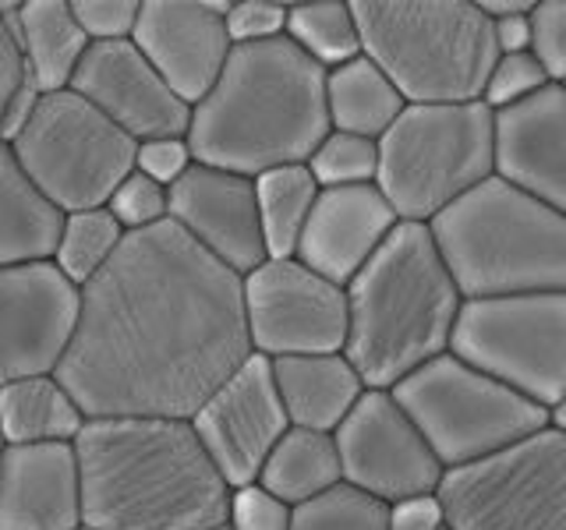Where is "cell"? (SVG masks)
I'll return each instance as SVG.
<instances>
[{"label":"cell","mask_w":566,"mask_h":530,"mask_svg":"<svg viewBox=\"0 0 566 530\" xmlns=\"http://www.w3.org/2000/svg\"><path fill=\"white\" fill-rule=\"evenodd\" d=\"M78 322V287L53 262L0 269V385L53 375Z\"/></svg>","instance_id":"obj_15"},{"label":"cell","mask_w":566,"mask_h":530,"mask_svg":"<svg viewBox=\"0 0 566 530\" xmlns=\"http://www.w3.org/2000/svg\"><path fill=\"white\" fill-rule=\"evenodd\" d=\"M495 173V114L478 103H407L379 138L376 188L400 223L429 226Z\"/></svg>","instance_id":"obj_7"},{"label":"cell","mask_w":566,"mask_h":530,"mask_svg":"<svg viewBox=\"0 0 566 530\" xmlns=\"http://www.w3.org/2000/svg\"><path fill=\"white\" fill-rule=\"evenodd\" d=\"M0 449H4V442H0Z\"/></svg>","instance_id":"obj_46"},{"label":"cell","mask_w":566,"mask_h":530,"mask_svg":"<svg viewBox=\"0 0 566 530\" xmlns=\"http://www.w3.org/2000/svg\"><path fill=\"white\" fill-rule=\"evenodd\" d=\"M478 8H482V14L489 18V22H495V18L531 14V8H535V0H478Z\"/></svg>","instance_id":"obj_43"},{"label":"cell","mask_w":566,"mask_h":530,"mask_svg":"<svg viewBox=\"0 0 566 530\" xmlns=\"http://www.w3.org/2000/svg\"><path fill=\"white\" fill-rule=\"evenodd\" d=\"M495 177L566 216V88L545 85L495 114Z\"/></svg>","instance_id":"obj_20"},{"label":"cell","mask_w":566,"mask_h":530,"mask_svg":"<svg viewBox=\"0 0 566 530\" xmlns=\"http://www.w3.org/2000/svg\"><path fill=\"white\" fill-rule=\"evenodd\" d=\"M22 82H25V61L14 35V18H0V135H4L11 99L22 88Z\"/></svg>","instance_id":"obj_40"},{"label":"cell","mask_w":566,"mask_h":530,"mask_svg":"<svg viewBox=\"0 0 566 530\" xmlns=\"http://www.w3.org/2000/svg\"><path fill=\"white\" fill-rule=\"evenodd\" d=\"M188 424L230 491L255 485L265 456L291 428L273 382L270 358L252 353L244 364H238L217 393L202 400Z\"/></svg>","instance_id":"obj_14"},{"label":"cell","mask_w":566,"mask_h":530,"mask_svg":"<svg viewBox=\"0 0 566 530\" xmlns=\"http://www.w3.org/2000/svg\"><path fill=\"white\" fill-rule=\"evenodd\" d=\"M389 393L447 470L500 453L548 424L545 406L464 364L450 350L400 379Z\"/></svg>","instance_id":"obj_8"},{"label":"cell","mask_w":566,"mask_h":530,"mask_svg":"<svg viewBox=\"0 0 566 530\" xmlns=\"http://www.w3.org/2000/svg\"><path fill=\"white\" fill-rule=\"evenodd\" d=\"M439 527H442V512L436 495L389 506V530H439Z\"/></svg>","instance_id":"obj_41"},{"label":"cell","mask_w":566,"mask_h":530,"mask_svg":"<svg viewBox=\"0 0 566 530\" xmlns=\"http://www.w3.org/2000/svg\"><path fill=\"white\" fill-rule=\"evenodd\" d=\"M138 8L142 0H71V14H75L88 43L132 40Z\"/></svg>","instance_id":"obj_36"},{"label":"cell","mask_w":566,"mask_h":530,"mask_svg":"<svg viewBox=\"0 0 566 530\" xmlns=\"http://www.w3.org/2000/svg\"><path fill=\"white\" fill-rule=\"evenodd\" d=\"M492 40L500 53H524L531 50V14H513V18H495L492 22Z\"/></svg>","instance_id":"obj_42"},{"label":"cell","mask_w":566,"mask_h":530,"mask_svg":"<svg viewBox=\"0 0 566 530\" xmlns=\"http://www.w3.org/2000/svg\"><path fill=\"white\" fill-rule=\"evenodd\" d=\"M450 353L553 411L566 396V294L464 300L453 322Z\"/></svg>","instance_id":"obj_11"},{"label":"cell","mask_w":566,"mask_h":530,"mask_svg":"<svg viewBox=\"0 0 566 530\" xmlns=\"http://www.w3.org/2000/svg\"><path fill=\"white\" fill-rule=\"evenodd\" d=\"M439 530H447V527H439Z\"/></svg>","instance_id":"obj_48"},{"label":"cell","mask_w":566,"mask_h":530,"mask_svg":"<svg viewBox=\"0 0 566 530\" xmlns=\"http://www.w3.org/2000/svg\"><path fill=\"white\" fill-rule=\"evenodd\" d=\"M326 71L287 35L230 50L217 85L191 106L188 149L202 167L255 177L308 163L326 138Z\"/></svg>","instance_id":"obj_3"},{"label":"cell","mask_w":566,"mask_h":530,"mask_svg":"<svg viewBox=\"0 0 566 530\" xmlns=\"http://www.w3.org/2000/svg\"><path fill=\"white\" fill-rule=\"evenodd\" d=\"M244 322L252 353H344L347 290L297 258H265L244 276Z\"/></svg>","instance_id":"obj_12"},{"label":"cell","mask_w":566,"mask_h":530,"mask_svg":"<svg viewBox=\"0 0 566 530\" xmlns=\"http://www.w3.org/2000/svg\"><path fill=\"white\" fill-rule=\"evenodd\" d=\"M67 88L93 103L135 141L188 135L191 106L156 75V67L142 57L132 40L88 43Z\"/></svg>","instance_id":"obj_16"},{"label":"cell","mask_w":566,"mask_h":530,"mask_svg":"<svg viewBox=\"0 0 566 530\" xmlns=\"http://www.w3.org/2000/svg\"><path fill=\"white\" fill-rule=\"evenodd\" d=\"M531 57L553 85L566 82V0H535L531 8Z\"/></svg>","instance_id":"obj_35"},{"label":"cell","mask_w":566,"mask_h":530,"mask_svg":"<svg viewBox=\"0 0 566 530\" xmlns=\"http://www.w3.org/2000/svg\"><path fill=\"white\" fill-rule=\"evenodd\" d=\"M447 530H566V435L545 424L513 446L442 470Z\"/></svg>","instance_id":"obj_10"},{"label":"cell","mask_w":566,"mask_h":530,"mask_svg":"<svg viewBox=\"0 0 566 530\" xmlns=\"http://www.w3.org/2000/svg\"><path fill=\"white\" fill-rule=\"evenodd\" d=\"M344 290V358L361 375L365 389H394L450 350L464 297L424 223H397Z\"/></svg>","instance_id":"obj_4"},{"label":"cell","mask_w":566,"mask_h":530,"mask_svg":"<svg viewBox=\"0 0 566 530\" xmlns=\"http://www.w3.org/2000/svg\"><path fill=\"white\" fill-rule=\"evenodd\" d=\"M78 530H88V527H78Z\"/></svg>","instance_id":"obj_47"},{"label":"cell","mask_w":566,"mask_h":530,"mask_svg":"<svg viewBox=\"0 0 566 530\" xmlns=\"http://www.w3.org/2000/svg\"><path fill=\"white\" fill-rule=\"evenodd\" d=\"M563 88H566V82H563Z\"/></svg>","instance_id":"obj_49"},{"label":"cell","mask_w":566,"mask_h":530,"mask_svg":"<svg viewBox=\"0 0 566 530\" xmlns=\"http://www.w3.org/2000/svg\"><path fill=\"white\" fill-rule=\"evenodd\" d=\"M223 25L234 46L276 40V35H283V29H287V4H273V0H238V4H227Z\"/></svg>","instance_id":"obj_37"},{"label":"cell","mask_w":566,"mask_h":530,"mask_svg":"<svg viewBox=\"0 0 566 530\" xmlns=\"http://www.w3.org/2000/svg\"><path fill=\"white\" fill-rule=\"evenodd\" d=\"M548 424H553V428H559V432L566 435V396L553 406V411H548Z\"/></svg>","instance_id":"obj_44"},{"label":"cell","mask_w":566,"mask_h":530,"mask_svg":"<svg viewBox=\"0 0 566 530\" xmlns=\"http://www.w3.org/2000/svg\"><path fill=\"white\" fill-rule=\"evenodd\" d=\"M82 481L75 442L0 449V530H78Z\"/></svg>","instance_id":"obj_21"},{"label":"cell","mask_w":566,"mask_h":530,"mask_svg":"<svg viewBox=\"0 0 566 530\" xmlns=\"http://www.w3.org/2000/svg\"><path fill=\"white\" fill-rule=\"evenodd\" d=\"M167 220L227 269L248 276L265 262V241L252 177L191 163L167 188Z\"/></svg>","instance_id":"obj_17"},{"label":"cell","mask_w":566,"mask_h":530,"mask_svg":"<svg viewBox=\"0 0 566 530\" xmlns=\"http://www.w3.org/2000/svg\"><path fill=\"white\" fill-rule=\"evenodd\" d=\"M318 199V184L305 163L276 167L255 177V205L265 241V258H294L301 230Z\"/></svg>","instance_id":"obj_28"},{"label":"cell","mask_w":566,"mask_h":530,"mask_svg":"<svg viewBox=\"0 0 566 530\" xmlns=\"http://www.w3.org/2000/svg\"><path fill=\"white\" fill-rule=\"evenodd\" d=\"M273 382L291 428L333 435L350 406L361 400L365 382L344 353H297L273 358Z\"/></svg>","instance_id":"obj_22"},{"label":"cell","mask_w":566,"mask_h":530,"mask_svg":"<svg viewBox=\"0 0 566 530\" xmlns=\"http://www.w3.org/2000/svg\"><path fill=\"white\" fill-rule=\"evenodd\" d=\"M14 35L40 93L67 88L88 50L85 32L71 14V0H22L14 14Z\"/></svg>","instance_id":"obj_24"},{"label":"cell","mask_w":566,"mask_h":530,"mask_svg":"<svg viewBox=\"0 0 566 530\" xmlns=\"http://www.w3.org/2000/svg\"><path fill=\"white\" fill-rule=\"evenodd\" d=\"M248 358L244 276L167 220L124 234L78 290V322L53 375L85 421H188Z\"/></svg>","instance_id":"obj_1"},{"label":"cell","mask_w":566,"mask_h":530,"mask_svg":"<svg viewBox=\"0 0 566 530\" xmlns=\"http://www.w3.org/2000/svg\"><path fill=\"white\" fill-rule=\"evenodd\" d=\"M18 167L64 216L99 209L135 170L138 141L106 120L78 93H43L29 120L8 141Z\"/></svg>","instance_id":"obj_9"},{"label":"cell","mask_w":566,"mask_h":530,"mask_svg":"<svg viewBox=\"0 0 566 530\" xmlns=\"http://www.w3.org/2000/svg\"><path fill=\"white\" fill-rule=\"evenodd\" d=\"M403 96L365 53L326 71V114L333 131L379 141L403 114Z\"/></svg>","instance_id":"obj_26"},{"label":"cell","mask_w":566,"mask_h":530,"mask_svg":"<svg viewBox=\"0 0 566 530\" xmlns=\"http://www.w3.org/2000/svg\"><path fill=\"white\" fill-rule=\"evenodd\" d=\"M464 300L566 294V216L503 177H489L429 223Z\"/></svg>","instance_id":"obj_5"},{"label":"cell","mask_w":566,"mask_h":530,"mask_svg":"<svg viewBox=\"0 0 566 530\" xmlns=\"http://www.w3.org/2000/svg\"><path fill=\"white\" fill-rule=\"evenodd\" d=\"M333 442L340 453L344 485L386 506L429 499L447 470L389 389H365L333 432Z\"/></svg>","instance_id":"obj_13"},{"label":"cell","mask_w":566,"mask_h":530,"mask_svg":"<svg viewBox=\"0 0 566 530\" xmlns=\"http://www.w3.org/2000/svg\"><path fill=\"white\" fill-rule=\"evenodd\" d=\"M545 85H553V82H548L542 64L531 57V50H524V53H500L495 64H492V71H489L482 103L489 106L492 114H500V110H506V106H517L527 96L542 93Z\"/></svg>","instance_id":"obj_34"},{"label":"cell","mask_w":566,"mask_h":530,"mask_svg":"<svg viewBox=\"0 0 566 530\" xmlns=\"http://www.w3.org/2000/svg\"><path fill=\"white\" fill-rule=\"evenodd\" d=\"M64 212L43 199L18 167L8 141H0V269L25 262H50Z\"/></svg>","instance_id":"obj_23"},{"label":"cell","mask_w":566,"mask_h":530,"mask_svg":"<svg viewBox=\"0 0 566 530\" xmlns=\"http://www.w3.org/2000/svg\"><path fill=\"white\" fill-rule=\"evenodd\" d=\"M85 414L57 375H32L0 385V442L4 446H40V442H75Z\"/></svg>","instance_id":"obj_25"},{"label":"cell","mask_w":566,"mask_h":530,"mask_svg":"<svg viewBox=\"0 0 566 530\" xmlns=\"http://www.w3.org/2000/svg\"><path fill=\"white\" fill-rule=\"evenodd\" d=\"M397 223V212L389 209L376 184L318 188L294 258L336 287H347L365 269V262L379 252L382 241L394 234Z\"/></svg>","instance_id":"obj_19"},{"label":"cell","mask_w":566,"mask_h":530,"mask_svg":"<svg viewBox=\"0 0 566 530\" xmlns=\"http://www.w3.org/2000/svg\"><path fill=\"white\" fill-rule=\"evenodd\" d=\"M283 35L323 71L340 67L361 53L358 22H354L347 0L287 4V29H283Z\"/></svg>","instance_id":"obj_29"},{"label":"cell","mask_w":566,"mask_h":530,"mask_svg":"<svg viewBox=\"0 0 566 530\" xmlns=\"http://www.w3.org/2000/svg\"><path fill=\"white\" fill-rule=\"evenodd\" d=\"M308 173L318 188H354V184H376L379 173V141L347 135V131H326L308 156Z\"/></svg>","instance_id":"obj_32"},{"label":"cell","mask_w":566,"mask_h":530,"mask_svg":"<svg viewBox=\"0 0 566 530\" xmlns=\"http://www.w3.org/2000/svg\"><path fill=\"white\" fill-rule=\"evenodd\" d=\"M75 456L88 530L227 523L230 488L181 417H93L75 435Z\"/></svg>","instance_id":"obj_2"},{"label":"cell","mask_w":566,"mask_h":530,"mask_svg":"<svg viewBox=\"0 0 566 530\" xmlns=\"http://www.w3.org/2000/svg\"><path fill=\"white\" fill-rule=\"evenodd\" d=\"M206 530H230V523H212V527H206Z\"/></svg>","instance_id":"obj_45"},{"label":"cell","mask_w":566,"mask_h":530,"mask_svg":"<svg viewBox=\"0 0 566 530\" xmlns=\"http://www.w3.org/2000/svg\"><path fill=\"white\" fill-rule=\"evenodd\" d=\"M361 53L403 103H478L500 57L471 0H354Z\"/></svg>","instance_id":"obj_6"},{"label":"cell","mask_w":566,"mask_h":530,"mask_svg":"<svg viewBox=\"0 0 566 530\" xmlns=\"http://www.w3.org/2000/svg\"><path fill=\"white\" fill-rule=\"evenodd\" d=\"M195 159L188 149V138H149V141H138V149H135V170L164 188L181 181V173Z\"/></svg>","instance_id":"obj_39"},{"label":"cell","mask_w":566,"mask_h":530,"mask_svg":"<svg viewBox=\"0 0 566 530\" xmlns=\"http://www.w3.org/2000/svg\"><path fill=\"white\" fill-rule=\"evenodd\" d=\"M291 530H389V506L340 481L297 506L291 512Z\"/></svg>","instance_id":"obj_31"},{"label":"cell","mask_w":566,"mask_h":530,"mask_svg":"<svg viewBox=\"0 0 566 530\" xmlns=\"http://www.w3.org/2000/svg\"><path fill=\"white\" fill-rule=\"evenodd\" d=\"M340 481H344L340 453H336L333 435L308 432V428H287L273 446V453L265 456L255 485H262L273 499L297 509L318 499V495H326Z\"/></svg>","instance_id":"obj_27"},{"label":"cell","mask_w":566,"mask_h":530,"mask_svg":"<svg viewBox=\"0 0 566 530\" xmlns=\"http://www.w3.org/2000/svg\"><path fill=\"white\" fill-rule=\"evenodd\" d=\"M227 4L209 0H142L132 43L188 106L199 103L230 57Z\"/></svg>","instance_id":"obj_18"},{"label":"cell","mask_w":566,"mask_h":530,"mask_svg":"<svg viewBox=\"0 0 566 530\" xmlns=\"http://www.w3.org/2000/svg\"><path fill=\"white\" fill-rule=\"evenodd\" d=\"M120 241H124V230L111 212H106V205L67 212L50 262L57 265V273L67 283H75L82 290L88 279L106 269V262L117 255Z\"/></svg>","instance_id":"obj_30"},{"label":"cell","mask_w":566,"mask_h":530,"mask_svg":"<svg viewBox=\"0 0 566 530\" xmlns=\"http://www.w3.org/2000/svg\"><path fill=\"white\" fill-rule=\"evenodd\" d=\"M291 506L273 499L262 485H244L230 491L227 523L230 530H291Z\"/></svg>","instance_id":"obj_38"},{"label":"cell","mask_w":566,"mask_h":530,"mask_svg":"<svg viewBox=\"0 0 566 530\" xmlns=\"http://www.w3.org/2000/svg\"><path fill=\"white\" fill-rule=\"evenodd\" d=\"M106 212L120 223L124 234H142V230H153L159 223H167V212H170L167 188L149 181L146 173L132 170L114 188L111 199H106Z\"/></svg>","instance_id":"obj_33"}]
</instances>
